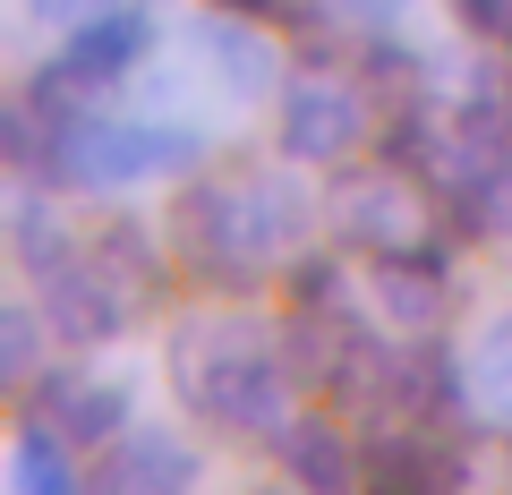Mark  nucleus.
Returning a JSON list of instances; mask_svg holds the SVG:
<instances>
[{"label":"nucleus","mask_w":512,"mask_h":495,"mask_svg":"<svg viewBox=\"0 0 512 495\" xmlns=\"http://www.w3.org/2000/svg\"><path fill=\"white\" fill-rule=\"evenodd\" d=\"M308 188L274 163H248V171H214L180 197L171 214V248L197 282L214 291H256V274H291L299 265V239H308Z\"/></svg>","instance_id":"obj_1"},{"label":"nucleus","mask_w":512,"mask_h":495,"mask_svg":"<svg viewBox=\"0 0 512 495\" xmlns=\"http://www.w3.org/2000/svg\"><path fill=\"white\" fill-rule=\"evenodd\" d=\"M291 376V333L248 308H205L171 333V385L214 427H274Z\"/></svg>","instance_id":"obj_2"},{"label":"nucleus","mask_w":512,"mask_h":495,"mask_svg":"<svg viewBox=\"0 0 512 495\" xmlns=\"http://www.w3.org/2000/svg\"><path fill=\"white\" fill-rule=\"evenodd\" d=\"M333 239L359 248V257L393 265V257H427V197L410 188L402 163H376V171H350L333 188Z\"/></svg>","instance_id":"obj_3"},{"label":"nucleus","mask_w":512,"mask_h":495,"mask_svg":"<svg viewBox=\"0 0 512 495\" xmlns=\"http://www.w3.org/2000/svg\"><path fill=\"white\" fill-rule=\"evenodd\" d=\"M350 146H367V103L350 77L299 69L282 77V154L291 163H342Z\"/></svg>","instance_id":"obj_4"},{"label":"nucleus","mask_w":512,"mask_h":495,"mask_svg":"<svg viewBox=\"0 0 512 495\" xmlns=\"http://www.w3.org/2000/svg\"><path fill=\"white\" fill-rule=\"evenodd\" d=\"M146 43H154V9L146 0H111V9H94L86 26L60 35V60L43 77H69V94H103L146 60Z\"/></svg>","instance_id":"obj_5"},{"label":"nucleus","mask_w":512,"mask_h":495,"mask_svg":"<svg viewBox=\"0 0 512 495\" xmlns=\"http://www.w3.org/2000/svg\"><path fill=\"white\" fill-rule=\"evenodd\" d=\"M52 393H60V419H35V427H52V436L77 444V453H103V444L137 419V393L111 385V376H86V367H60Z\"/></svg>","instance_id":"obj_6"},{"label":"nucleus","mask_w":512,"mask_h":495,"mask_svg":"<svg viewBox=\"0 0 512 495\" xmlns=\"http://www.w3.org/2000/svg\"><path fill=\"white\" fill-rule=\"evenodd\" d=\"M461 419L478 436H512V308L478 325V342L461 350Z\"/></svg>","instance_id":"obj_7"},{"label":"nucleus","mask_w":512,"mask_h":495,"mask_svg":"<svg viewBox=\"0 0 512 495\" xmlns=\"http://www.w3.org/2000/svg\"><path fill=\"white\" fill-rule=\"evenodd\" d=\"M188 478H197V453L171 427H146V419H128L94 453V487H188Z\"/></svg>","instance_id":"obj_8"},{"label":"nucleus","mask_w":512,"mask_h":495,"mask_svg":"<svg viewBox=\"0 0 512 495\" xmlns=\"http://www.w3.org/2000/svg\"><path fill=\"white\" fill-rule=\"evenodd\" d=\"M274 461L291 478H308V487H342L350 470H367V453H350L342 444V419H299L274 436Z\"/></svg>","instance_id":"obj_9"},{"label":"nucleus","mask_w":512,"mask_h":495,"mask_svg":"<svg viewBox=\"0 0 512 495\" xmlns=\"http://www.w3.org/2000/svg\"><path fill=\"white\" fill-rule=\"evenodd\" d=\"M9 487H77V444H60L52 427L26 419L18 453H9Z\"/></svg>","instance_id":"obj_10"},{"label":"nucleus","mask_w":512,"mask_h":495,"mask_svg":"<svg viewBox=\"0 0 512 495\" xmlns=\"http://www.w3.org/2000/svg\"><path fill=\"white\" fill-rule=\"evenodd\" d=\"M0 342H9V350H0V385L26 402V393H35V367H43V350H35V342H43V333H35V299H9Z\"/></svg>","instance_id":"obj_11"},{"label":"nucleus","mask_w":512,"mask_h":495,"mask_svg":"<svg viewBox=\"0 0 512 495\" xmlns=\"http://www.w3.org/2000/svg\"><path fill=\"white\" fill-rule=\"evenodd\" d=\"M453 18L470 26L478 43H512V0H453Z\"/></svg>","instance_id":"obj_12"},{"label":"nucleus","mask_w":512,"mask_h":495,"mask_svg":"<svg viewBox=\"0 0 512 495\" xmlns=\"http://www.w3.org/2000/svg\"><path fill=\"white\" fill-rule=\"evenodd\" d=\"M26 9H35L43 26H86L94 9H111V0H26Z\"/></svg>","instance_id":"obj_13"},{"label":"nucleus","mask_w":512,"mask_h":495,"mask_svg":"<svg viewBox=\"0 0 512 495\" xmlns=\"http://www.w3.org/2000/svg\"><path fill=\"white\" fill-rule=\"evenodd\" d=\"M214 18H239V26H256V18H291V0H205Z\"/></svg>","instance_id":"obj_14"}]
</instances>
